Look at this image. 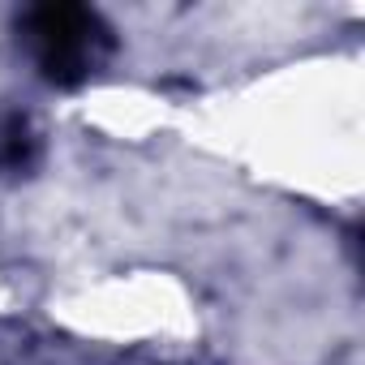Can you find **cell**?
Returning a JSON list of instances; mask_svg holds the SVG:
<instances>
[{
  "mask_svg": "<svg viewBox=\"0 0 365 365\" xmlns=\"http://www.w3.org/2000/svg\"><path fill=\"white\" fill-rule=\"evenodd\" d=\"M26 39L39 56L43 78L73 86L91 73L95 65V48H108V26L78 5H43L26 14Z\"/></svg>",
  "mask_w": 365,
  "mask_h": 365,
  "instance_id": "cell-1",
  "label": "cell"
}]
</instances>
